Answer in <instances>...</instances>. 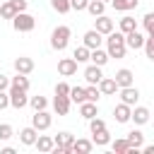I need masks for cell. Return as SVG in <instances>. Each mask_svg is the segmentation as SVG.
Masks as SVG:
<instances>
[{
	"mask_svg": "<svg viewBox=\"0 0 154 154\" xmlns=\"http://www.w3.org/2000/svg\"><path fill=\"white\" fill-rule=\"evenodd\" d=\"M130 120H132L135 125H144V123H149V108H144V106H135Z\"/></svg>",
	"mask_w": 154,
	"mask_h": 154,
	"instance_id": "d6986e66",
	"label": "cell"
},
{
	"mask_svg": "<svg viewBox=\"0 0 154 154\" xmlns=\"http://www.w3.org/2000/svg\"><path fill=\"white\" fill-rule=\"evenodd\" d=\"M128 142H130V147L142 149V147H144V135H142L140 130H130V132H128Z\"/></svg>",
	"mask_w": 154,
	"mask_h": 154,
	"instance_id": "4316f807",
	"label": "cell"
},
{
	"mask_svg": "<svg viewBox=\"0 0 154 154\" xmlns=\"http://www.w3.org/2000/svg\"><path fill=\"white\" fill-rule=\"evenodd\" d=\"M99 96H101L99 84H89L87 87V101H99Z\"/></svg>",
	"mask_w": 154,
	"mask_h": 154,
	"instance_id": "74e56055",
	"label": "cell"
},
{
	"mask_svg": "<svg viewBox=\"0 0 154 154\" xmlns=\"http://www.w3.org/2000/svg\"><path fill=\"white\" fill-rule=\"evenodd\" d=\"M144 53L149 60H154V36H147L144 38Z\"/></svg>",
	"mask_w": 154,
	"mask_h": 154,
	"instance_id": "60d3db41",
	"label": "cell"
},
{
	"mask_svg": "<svg viewBox=\"0 0 154 154\" xmlns=\"http://www.w3.org/2000/svg\"><path fill=\"white\" fill-rule=\"evenodd\" d=\"M36 140H38V130H36L34 125H29V128H24V130L19 132V142H22L24 147H34Z\"/></svg>",
	"mask_w": 154,
	"mask_h": 154,
	"instance_id": "30bf717a",
	"label": "cell"
},
{
	"mask_svg": "<svg viewBox=\"0 0 154 154\" xmlns=\"http://www.w3.org/2000/svg\"><path fill=\"white\" fill-rule=\"evenodd\" d=\"M70 5H72V10H77V12H82V10H87V5H89V0H70Z\"/></svg>",
	"mask_w": 154,
	"mask_h": 154,
	"instance_id": "b9f144b4",
	"label": "cell"
},
{
	"mask_svg": "<svg viewBox=\"0 0 154 154\" xmlns=\"http://www.w3.org/2000/svg\"><path fill=\"white\" fill-rule=\"evenodd\" d=\"M70 106H72V99L70 96H55L53 99V108L58 116H67L70 113Z\"/></svg>",
	"mask_w": 154,
	"mask_h": 154,
	"instance_id": "5bb4252c",
	"label": "cell"
},
{
	"mask_svg": "<svg viewBox=\"0 0 154 154\" xmlns=\"http://www.w3.org/2000/svg\"><path fill=\"white\" fill-rule=\"evenodd\" d=\"M91 149H94L91 140H75L72 142V152H77V154H89Z\"/></svg>",
	"mask_w": 154,
	"mask_h": 154,
	"instance_id": "cb8c5ba5",
	"label": "cell"
},
{
	"mask_svg": "<svg viewBox=\"0 0 154 154\" xmlns=\"http://www.w3.org/2000/svg\"><path fill=\"white\" fill-rule=\"evenodd\" d=\"M79 116L87 118V120H91L94 116H99V106H96V101H82V103H79Z\"/></svg>",
	"mask_w": 154,
	"mask_h": 154,
	"instance_id": "ac0fdd59",
	"label": "cell"
},
{
	"mask_svg": "<svg viewBox=\"0 0 154 154\" xmlns=\"http://www.w3.org/2000/svg\"><path fill=\"white\" fill-rule=\"evenodd\" d=\"M87 10H89L91 17H101V14L106 12V2H103V0H89Z\"/></svg>",
	"mask_w": 154,
	"mask_h": 154,
	"instance_id": "83f0119b",
	"label": "cell"
},
{
	"mask_svg": "<svg viewBox=\"0 0 154 154\" xmlns=\"http://www.w3.org/2000/svg\"><path fill=\"white\" fill-rule=\"evenodd\" d=\"M137 99H140V89H137V87H132V84H130V87H123V89H120V101H123V103L135 106V103H137Z\"/></svg>",
	"mask_w": 154,
	"mask_h": 154,
	"instance_id": "9c48e42d",
	"label": "cell"
},
{
	"mask_svg": "<svg viewBox=\"0 0 154 154\" xmlns=\"http://www.w3.org/2000/svg\"><path fill=\"white\" fill-rule=\"evenodd\" d=\"M118 29H120L123 34H130V31H135V29H137V22H135V17L125 14V17L118 22Z\"/></svg>",
	"mask_w": 154,
	"mask_h": 154,
	"instance_id": "d4e9b609",
	"label": "cell"
},
{
	"mask_svg": "<svg viewBox=\"0 0 154 154\" xmlns=\"http://www.w3.org/2000/svg\"><path fill=\"white\" fill-rule=\"evenodd\" d=\"M111 5H113L116 12H130L140 5V0H111Z\"/></svg>",
	"mask_w": 154,
	"mask_h": 154,
	"instance_id": "7402d4cb",
	"label": "cell"
},
{
	"mask_svg": "<svg viewBox=\"0 0 154 154\" xmlns=\"http://www.w3.org/2000/svg\"><path fill=\"white\" fill-rule=\"evenodd\" d=\"M53 140H55V144H60V147H63V152H65V154H72V142H75V135H70V132H58Z\"/></svg>",
	"mask_w": 154,
	"mask_h": 154,
	"instance_id": "2e32d148",
	"label": "cell"
},
{
	"mask_svg": "<svg viewBox=\"0 0 154 154\" xmlns=\"http://www.w3.org/2000/svg\"><path fill=\"white\" fill-rule=\"evenodd\" d=\"M113 77H116L118 87L123 89V87H130V84H132V77H135V75H132V70H128V67H120V70H118Z\"/></svg>",
	"mask_w": 154,
	"mask_h": 154,
	"instance_id": "ffe728a7",
	"label": "cell"
},
{
	"mask_svg": "<svg viewBox=\"0 0 154 154\" xmlns=\"http://www.w3.org/2000/svg\"><path fill=\"white\" fill-rule=\"evenodd\" d=\"M84 79H87V84H99L101 79H103V72H101V65H89L87 70H84Z\"/></svg>",
	"mask_w": 154,
	"mask_h": 154,
	"instance_id": "8fae6325",
	"label": "cell"
},
{
	"mask_svg": "<svg viewBox=\"0 0 154 154\" xmlns=\"http://www.w3.org/2000/svg\"><path fill=\"white\" fill-rule=\"evenodd\" d=\"M82 43L87 46V48H101V43H103V34H99L96 29H89L84 36H82Z\"/></svg>",
	"mask_w": 154,
	"mask_h": 154,
	"instance_id": "8992f818",
	"label": "cell"
},
{
	"mask_svg": "<svg viewBox=\"0 0 154 154\" xmlns=\"http://www.w3.org/2000/svg\"><path fill=\"white\" fill-rule=\"evenodd\" d=\"M70 99H72V103L87 101V87H72L70 89Z\"/></svg>",
	"mask_w": 154,
	"mask_h": 154,
	"instance_id": "1f68e13d",
	"label": "cell"
},
{
	"mask_svg": "<svg viewBox=\"0 0 154 154\" xmlns=\"http://www.w3.org/2000/svg\"><path fill=\"white\" fill-rule=\"evenodd\" d=\"M12 135H14V132H12V125H10V123H0V140L7 142Z\"/></svg>",
	"mask_w": 154,
	"mask_h": 154,
	"instance_id": "f35d334b",
	"label": "cell"
},
{
	"mask_svg": "<svg viewBox=\"0 0 154 154\" xmlns=\"http://www.w3.org/2000/svg\"><path fill=\"white\" fill-rule=\"evenodd\" d=\"M72 58H75L77 63H87V60L91 58V48H87V46L82 43V46H77V48H75V53H72Z\"/></svg>",
	"mask_w": 154,
	"mask_h": 154,
	"instance_id": "f1b7e54d",
	"label": "cell"
},
{
	"mask_svg": "<svg viewBox=\"0 0 154 154\" xmlns=\"http://www.w3.org/2000/svg\"><path fill=\"white\" fill-rule=\"evenodd\" d=\"M91 142H94L96 147H106V144H111V132H108V130L94 132V135H91Z\"/></svg>",
	"mask_w": 154,
	"mask_h": 154,
	"instance_id": "f546056e",
	"label": "cell"
},
{
	"mask_svg": "<svg viewBox=\"0 0 154 154\" xmlns=\"http://www.w3.org/2000/svg\"><path fill=\"white\" fill-rule=\"evenodd\" d=\"M12 2H14V7L19 12H26V0H12Z\"/></svg>",
	"mask_w": 154,
	"mask_h": 154,
	"instance_id": "f6af8a7d",
	"label": "cell"
},
{
	"mask_svg": "<svg viewBox=\"0 0 154 154\" xmlns=\"http://www.w3.org/2000/svg\"><path fill=\"white\" fill-rule=\"evenodd\" d=\"M36 26V19L29 14V12H19L14 19H12V29L19 31V34H26V31H34Z\"/></svg>",
	"mask_w": 154,
	"mask_h": 154,
	"instance_id": "3957f363",
	"label": "cell"
},
{
	"mask_svg": "<svg viewBox=\"0 0 154 154\" xmlns=\"http://www.w3.org/2000/svg\"><path fill=\"white\" fill-rule=\"evenodd\" d=\"M99 89H101V94H103V96H113L116 91H120V87H118L116 77H103V79L99 82Z\"/></svg>",
	"mask_w": 154,
	"mask_h": 154,
	"instance_id": "7c38bea8",
	"label": "cell"
},
{
	"mask_svg": "<svg viewBox=\"0 0 154 154\" xmlns=\"http://www.w3.org/2000/svg\"><path fill=\"white\" fill-rule=\"evenodd\" d=\"M10 87H17V89H22V91H29V77L22 75V72H17V77H12V84H10Z\"/></svg>",
	"mask_w": 154,
	"mask_h": 154,
	"instance_id": "d6a6232c",
	"label": "cell"
},
{
	"mask_svg": "<svg viewBox=\"0 0 154 154\" xmlns=\"http://www.w3.org/2000/svg\"><path fill=\"white\" fill-rule=\"evenodd\" d=\"M142 149H144L147 154H154V144H147V147H142Z\"/></svg>",
	"mask_w": 154,
	"mask_h": 154,
	"instance_id": "7dc6e473",
	"label": "cell"
},
{
	"mask_svg": "<svg viewBox=\"0 0 154 154\" xmlns=\"http://www.w3.org/2000/svg\"><path fill=\"white\" fill-rule=\"evenodd\" d=\"M17 14H19V10L14 7V2H12V0H7V2H2V5H0V17H2V19H14Z\"/></svg>",
	"mask_w": 154,
	"mask_h": 154,
	"instance_id": "603a6c76",
	"label": "cell"
},
{
	"mask_svg": "<svg viewBox=\"0 0 154 154\" xmlns=\"http://www.w3.org/2000/svg\"><path fill=\"white\" fill-rule=\"evenodd\" d=\"M77 60L75 58H63V60H58V72L63 75V77H72L75 72H77Z\"/></svg>",
	"mask_w": 154,
	"mask_h": 154,
	"instance_id": "ba28073f",
	"label": "cell"
},
{
	"mask_svg": "<svg viewBox=\"0 0 154 154\" xmlns=\"http://www.w3.org/2000/svg\"><path fill=\"white\" fill-rule=\"evenodd\" d=\"M111 149H113L116 154H128V149H130L128 137H118V140H113V142H111Z\"/></svg>",
	"mask_w": 154,
	"mask_h": 154,
	"instance_id": "4dcf8cb0",
	"label": "cell"
},
{
	"mask_svg": "<svg viewBox=\"0 0 154 154\" xmlns=\"http://www.w3.org/2000/svg\"><path fill=\"white\" fill-rule=\"evenodd\" d=\"M106 51L111 58H125L128 43H125V34L123 31H111L106 36Z\"/></svg>",
	"mask_w": 154,
	"mask_h": 154,
	"instance_id": "6da1fadb",
	"label": "cell"
},
{
	"mask_svg": "<svg viewBox=\"0 0 154 154\" xmlns=\"http://www.w3.org/2000/svg\"><path fill=\"white\" fill-rule=\"evenodd\" d=\"M51 123H53V118H51V113L43 108V111H34V116H31V125L41 132V130H48L51 128Z\"/></svg>",
	"mask_w": 154,
	"mask_h": 154,
	"instance_id": "5b68a950",
	"label": "cell"
},
{
	"mask_svg": "<svg viewBox=\"0 0 154 154\" xmlns=\"http://www.w3.org/2000/svg\"><path fill=\"white\" fill-rule=\"evenodd\" d=\"M94 29H96L99 34L108 36V34L116 29V24H113V19H108L106 14H101V17H94Z\"/></svg>",
	"mask_w": 154,
	"mask_h": 154,
	"instance_id": "52a82bcc",
	"label": "cell"
},
{
	"mask_svg": "<svg viewBox=\"0 0 154 154\" xmlns=\"http://www.w3.org/2000/svg\"><path fill=\"white\" fill-rule=\"evenodd\" d=\"M89 130H91V135H94V132H101V130H106V123H103L99 116H94V118L89 120Z\"/></svg>",
	"mask_w": 154,
	"mask_h": 154,
	"instance_id": "8d00e7d4",
	"label": "cell"
},
{
	"mask_svg": "<svg viewBox=\"0 0 154 154\" xmlns=\"http://www.w3.org/2000/svg\"><path fill=\"white\" fill-rule=\"evenodd\" d=\"M70 26H65V24H60V26H55L53 31H51V48L53 51H65L67 48V43H70Z\"/></svg>",
	"mask_w": 154,
	"mask_h": 154,
	"instance_id": "7a4b0ae2",
	"label": "cell"
},
{
	"mask_svg": "<svg viewBox=\"0 0 154 154\" xmlns=\"http://www.w3.org/2000/svg\"><path fill=\"white\" fill-rule=\"evenodd\" d=\"M10 106L17 108V111H22L24 106H29L26 91H22V89H17V87H10Z\"/></svg>",
	"mask_w": 154,
	"mask_h": 154,
	"instance_id": "277c9868",
	"label": "cell"
},
{
	"mask_svg": "<svg viewBox=\"0 0 154 154\" xmlns=\"http://www.w3.org/2000/svg\"><path fill=\"white\" fill-rule=\"evenodd\" d=\"M14 72H22V75H31L34 72V60L26 58V55H19L14 60Z\"/></svg>",
	"mask_w": 154,
	"mask_h": 154,
	"instance_id": "4fadbf2b",
	"label": "cell"
},
{
	"mask_svg": "<svg viewBox=\"0 0 154 154\" xmlns=\"http://www.w3.org/2000/svg\"><path fill=\"white\" fill-rule=\"evenodd\" d=\"M38 152H53V147H55V140L53 137H48V135H38V140H36V144H34Z\"/></svg>",
	"mask_w": 154,
	"mask_h": 154,
	"instance_id": "44dd1931",
	"label": "cell"
},
{
	"mask_svg": "<svg viewBox=\"0 0 154 154\" xmlns=\"http://www.w3.org/2000/svg\"><path fill=\"white\" fill-rule=\"evenodd\" d=\"M142 26H144L147 36H154V12H147L142 17Z\"/></svg>",
	"mask_w": 154,
	"mask_h": 154,
	"instance_id": "d590c367",
	"label": "cell"
},
{
	"mask_svg": "<svg viewBox=\"0 0 154 154\" xmlns=\"http://www.w3.org/2000/svg\"><path fill=\"white\" fill-rule=\"evenodd\" d=\"M70 89H72V87H70L67 82H58V84H55V96H70Z\"/></svg>",
	"mask_w": 154,
	"mask_h": 154,
	"instance_id": "ab89813d",
	"label": "cell"
},
{
	"mask_svg": "<svg viewBox=\"0 0 154 154\" xmlns=\"http://www.w3.org/2000/svg\"><path fill=\"white\" fill-rule=\"evenodd\" d=\"M113 116H116V123H128L130 116H132V106H128V103L120 101V103L113 108Z\"/></svg>",
	"mask_w": 154,
	"mask_h": 154,
	"instance_id": "9a60e30c",
	"label": "cell"
},
{
	"mask_svg": "<svg viewBox=\"0 0 154 154\" xmlns=\"http://www.w3.org/2000/svg\"><path fill=\"white\" fill-rule=\"evenodd\" d=\"M0 154H14V149L12 147H5V149H0Z\"/></svg>",
	"mask_w": 154,
	"mask_h": 154,
	"instance_id": "bcb514c9",
	"label": "cell"
},
{
	"mask_svg": "<svg viewBox=\"0 0 154 154\" xmlns=\"http://www.w3.org/2000/svg\"><path fill=\"white\" fill-rule=\"evenodd\" d=\"M29 106H31L34 111H43V108L48 106V99H46V96H29Z\"/></svg>",
	"mask_w": 154,
	"mask_h": 154,
	"instance_id": "e575fe53",
	"label": "cell"
},
{
	"mask_svg": "<svg viewBox=\"0 0 154 154\" xmlns=\"http://www.w3.org/2000/svg\"><path fill=\"white\" fill-rule=\"evenodd\" d=\"M10 106V94H5V91H0V111H5Z\"/></svg>",
	"mask_w": 154,
	"mask_h": 154,
	"instance_id": "ee69618b",
	"label": "cell"
},
{
	"mask_svg": "<svg viewBox=\"0 0 154 154\" xmlns=\"http://www.w3.org/2000/svg\"><path fill=\"white\" fill-rule=\"evenodd\" d=\"M108 58H111V55H108V51H101V48H94V51H91V58H89V60H91L94 65H101V67H103V65L108 63Z\"/></svg>",
	"mask_w": 154,
	"mask_h": 154,
	"instance_id": "484cf974",
	"label": "cell"
},
{
	"mask_svg": "<svg viewBox=\"0 0 154 154\" xmlns=\"http://www.w3.org/2000/svg\"><path fill=\"white\" fill-rule=\"evenodd\" d=\"M125 43H128V48H132V51H137V48H144V36L135 29V31H130V34H125Z\"/></svg>",
	"mask_w": 154,
	"mask_h": 154,
	"instance_id": "e0dca14e",
	"label": "cell"
},
{
	"mask_svg": "<svg viewBox=\"0 0 154 154\" xmlns=\"http://www.w3.org/2000/svg\"><path fill=\"white\" fill-rule=\"evenodd\" d=\"M0 5H2V0H0Z\"/></svg>",
	"mask_w": 154,
	"mask_h": 154,
	"instance_id": "681fc988",
	"label": "cell"
},
{
	"mask_svg": "<svg viewBox=\"0 0 154 154\" xmlns=\"http://www.w3.org/2000/svg\"><path fill=\"white\" fill-rule=\"evenodd\" d=\"M51 7H53L58 14H65V12H70V10H72L70 0H51Z\"/></svg>",
	"mask_w": 154,
	"mask_h": 154,
	"instance_id": "836d02e7",
	"label": "cell"
},
{
	"mask_svg": "<svg viewBox=\"0 0 154 154\" xmlns=\"http://www.w3.org/2000/svg\"><path fill=\"white\" fill-rule=\"evenodd\" d=\"M10 84H12V79H10L7 75H0V91H7Z\"/></svg>",
	"mask_w": 154,
	"mask_h": 154,
	"instance_id": "7bdbcfd3",
	"label": "cell"
},
{
	"mask_svg": "<svg viewBox=\"0 0 154 154\" xmlns=\"http://www.w3.org/2000/svg\"><path fill=\"white\" fill-rule=\"evenodd\" d=\"M103 2H111V0H103Z\"/></svg>",
	"mask_w": 154,
	"mask_h": 154,
	"instance_id": "c3c4849f",
	"label": "cell"
}]
</instances>
